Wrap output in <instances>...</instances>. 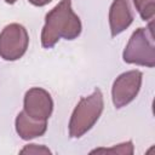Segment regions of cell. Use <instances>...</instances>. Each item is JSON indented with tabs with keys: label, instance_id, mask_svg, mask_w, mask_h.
<instances>
[{
	"label": "cell",
	"instance_id": "1",
	"mask_svg": "<svg viewBox=\"0 0 155 155\" xmlns=\"http://www.w3.org/2000/svg\"><path fill=\"white\" fill-rule=\"evenodd\" d=\"M81 21L71 8V0H61L45 16L41 45L44 48H51L61 38L74 40L81 34Z\"/></svg>",
	"mask_w": 155,
	"mask_h": 155
},
{
	"label": "cell",
	"instance_id": "2",
	"mask_svg": "<svg viewBox=\"0 0 155 155\" xmlns=\"http://www.w3.org/2000/svg\"><path fill=\"white\" fill-rule=\"evenodd\" d=\"M104 109V98L99 88L87 96L82 97L74 108L69 120L70 138H80L88 132L98 121Z\"/></svg>",
	"mask_w": 155,
	"mask_h": 155
},
{
	"label": "cell",
	"instance_id": "3",
	"mask_svg": "<svg viewBox=\"0 0 155 155\" xmlns=\"http://www.w3.org/2000/svg\"><path fill=\"white\" fill-rule=\"evenodd\" d=\"M124 62L148 68L155 65V44L151 23L147 28L136 29L122 52Z\"/></svg>",
	"mask_w": 155,
	"mask_h": 155
},
{
	"label": "cell",
	"instance_id": "4",
	"mask_svg": "<svg viewBox=\"0 0 155 155\" xmlns=\"http://www.w3.org/2000/svg\"><path fill=\"white\" fill-rule=\"evenodd\" d=\"M28 45V31L19 23L7 24L0 33V57L5 61L13 62L22 58Z\"/></svg>",
	"mask_w": 155,
	"mask_h": 155
},
{
	"label": "cell",
	"instance_id": "5",
	"mask_svg": "<svg viewBox=\"0 0 155 155\" xmlns=\"http://www.w3.org/2000/svg\"><path fill=\"white\" fill-rule=\"evenodd\" d=\"M143 74L139 70H128L120 74L113 82L111 99L115 108L120 109L131 103L142 86Z\"/></svg>",
	"mask_w": 155,
	"mask_h": 155
},
{
	"label": "cell",
	"instance_id": "6",
	"mask_svg": "<svg viewBox=\"0 0 155 155\" xmlns=\"http://www.w3.org/2000/svg\"><path fill=\"white\" fill-rule=\"evenodd\" d=\"M23 108L25 114L31 119L47 121L53 111V101L46 90L31 87L24 94Z\"/></svg>",
	"mask_w": 155,
	"mask_h": 155
},
{
	"label": "cell",
	"instance_id": "7",
	"mask_svg": "<svg viewBox=\"0 0 155 155\" xmlns=\"http://www.w3.org/2000/svg\"><path fill=\"white\" fill-rule=\"evenodd\" d=\"M131 0H114L109 8V27L111 36L125 31L133 22Z\"/></svg>",
	"mask_w": 155,
	"mask_h": 155
},
{
	"label": "cell",
	"instance_id": "8",
	"mask_svg": "<svg viewBox=\"0 0 155 155\" xmlns=\"http://www.w3.org/2000/svg\"><path fill=\"white\" fill-rule=\"evenodd\" d=\"M15 126H16L17 134L22 139L30 140V139H34V138H38L45 134L47 130V121L31 119L23 110L18 113L16 121H15Z\"/></svg>",
	"mask_w": 155,
	"mask_h": 155
},
{
	"label": "cell",
	"instance_id": "9",
	"mask_svg": "<svg viewBox=\"0 0 155 155\" xmlns=\"http://www.w3.org/2000/svg\"><path fill=\"white\" fill-rule=\"evenodd\" d=\"M133 153H134V148L131 140L117 144L111 148H98L91 151V154H120V155H132Z\"/></svg>",
	"mask_w": 155,
	"mask_h": 155
},
{
	"label": "cell",
	"instance_id": "10",
	"mask_svg": "<svg viewBox=\"0 0 155 155\" xmlns=\"http://www.w3.org/2000/svg\"><path fill=\"white\" fill-rule=\"evenodd\" d=\"M134 7L143 21H151L155 15V0H133Z\"/></svg>",
	"mask_w": 155,
	"mask_h": 155
},
{
	"label": "cell",
	"instance_id": "11",
	"mask_svg": "<svg viewBox=\"0 0 155 155\" xmlns=\"http://www.w3.org/2000/svg\"><path fill=\"white\" fill-rule=\"evenodd\" d=\"M19 153L21 154H52V151L48 148H46L45 145H38V144H28Z\"/></svg>",
	"mask_w": 155,
	"mask_h": 155
},
{
	"label": "cell",
	"instance_id": "12",
	"mask_svg": "<svg viewBox=\"0 0 155 155\" xmlns=\"http://www.w3.org/2000/svg\"><path fill=\"white\" fill-rule=\"evenodd\" d=\"M31 5H34V6H39V7H41V6H45V5H47V4H50L52 0H28Z\"/></svg>",
	"mask_w": 155,
	"mask_h": 155
},
{
	"label": "cell",
	"instance_id": "13",
	"mask_svg": "<svg viewBox=\"0 0 155 155\" xmlns=\"http://www.w3.org/2000/svg\"><path fill=\"white\" fill-rule=\"evenodd\" d=\"M17 0H5V2L6 4H10V5H12V4H15Z\"/></svg>",
	"mask_w": 155,
	"mask_h": 155
}]
</instances>
